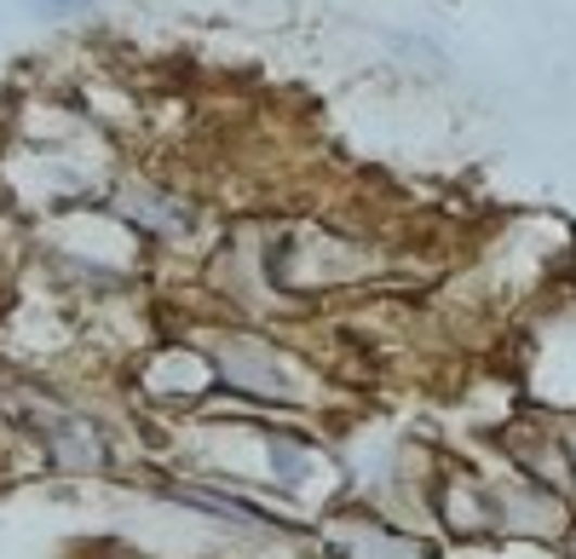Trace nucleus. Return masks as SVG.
Returning <instances> with one entry per match:
<instances>
[{"instance_id": "1", "label": "nucleus", "mask_w": 576, "mask_h": 559, "mask_svg": "<svg viewBox=\"0 0 576 559\" xmlns=\"http://www.w3.org/2000/svg\"><path fill=\"white\" fill-rule=\"evenodd\" d=\"M47 12H64V7H87V0H41Z\"/></svg>"}]
</instances>
